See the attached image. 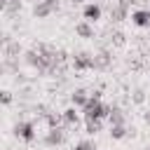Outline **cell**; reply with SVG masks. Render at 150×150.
<instances>
[{"mask_svg": "<svg viewBox=\"0 0 150 150\" xmlns=\"http://www.w3.org/2000/svg\"><path fill=\"white\" fill-rule=\"evenodd\" d=\"M75 33L80 35V38H94V26L89 23V21H80V23H75Z\"/></svg>", "mask_w": 150, "mask_h": 150, "instance_id": "obj_12", "label": "cell"}, {"mask_svg": "<svg viewBox=\"0 0 150 150\" xmlns=\"http://www.w3.org/2000/svg\"><path fill=\"white\" fill-rule=\"evenodd\" d=\"M9 2H12V0H0V7H2V9H5V7H7V5H9Z\"/></svg>", "mask_w": 150, "mask_h": 150, "instance_id": "obj_25", "label": "cell"}, {"mask_svg": "<svg viewBox=\"0 0 150 150\" xmlns=\"http://www.w3.org/2000/svg\"><path fill=\"white\" fill-rule=\"evenodd\" d=\"M73 68L75 73H84V70H94V56L89 52H80L73 56Z\"/></svg>", "mask_w": 150, "mask_h": 150, "instance_id": "obj_3", "label": "cell"}, {"mask_svg": "<svg viewBox=\"0 0 150 150\" xmlns=\"http://www.w3.org/2000/svg\"><path fill=\"white\" fill-rule=\"evenodd\" d=\"M101 14H103V9H101V5H98V2H89V5H84V7H82V16H84V21H89V23L98 21V19H101Z\"/></svg>", "mask_w": 150, "mask_h": 150, "instance_id": "obj_5", "label": "cell"}, {"mask_svg": "<svg viewBox=\"0 0 150 150\" xmlns=\"http://www.w3.org/2000/svg\"><path fill=\"white\" fill-rule=\"evenodd\" d=\"M63 141H66V127L47 129V134H45V145H49V148H56V145H61Z\"/></svg>", "mask_w": 150, "mask_h": 150, "instance_id": "obj_4", "label": "cell"}, {"mask_svg": "<svg viewBox=\"0 0 150 150\" xmlns=\"http://www.w3.org/2000/svg\"><path fill=\"white\" fill-rule=\"evenodd\" d=\"M101 127H103V122H101V120H84V129H87V134H89V136L98 134V131H101Z\"/></svg>", "mask_w": 150, "mask_h": 150, "instance_id": "obj_16", "label": "cell"}, {"mask_svg": "<svg viewBox=\"0 0 150 150\" xmlns=\"http://www.w3.org/2000/svg\"><path fill=\"white\" fill-rule=\"evenodd\" d=\"M70 2H73V5H80V2H82V0H70Z\"/></svg>", "mask_w": 150, "mask_h": 150, "instance_id": "obj_26", "label": "cell"}, {"mask_svg": "<svg viewBox=\"0 0 150 150\" xmlns=\"http://www.w3.org/2000/svg\"><path fill=\"white\" fill-rule=\"evenodd\" d=\"M14 136L26 141V143H33L35 141V124L33 122H16L14 124Z\"/></svg>", "mask_w": 150, "mask_h": 150, "instance_id": "obj_2", "label": "cell"}, {"mask_svg": "<svg viewBox=\"0 0 150 150\" xmlns=\"http://www.w3.org/2000/svg\"><path fill=\"white\" fill-rule=\"evenodd\" d=\"M112 42H115L117 47H120V45H124V35H122V33H112Z\"/></svg>", "mask_w": 150, "mask_h": 150, "instance_id": "obj_21", "label": "cell"}, {"mask_svg": "<svg viewBox=\"0 0 150 150\" xmlns=\"http://www.w3.org/2000/svg\"><path fill=\"white\" fill-rule=\"evenodd\" d=\"M143 120H145V124H150V110H145V112H143Z\"/></svg>", "mask_w": 150, "mask_h": 150, "instance_id": "obj_24", "label": "cell"}, {"mask_svg": "<svg viewBox=\"0 0 150 150\" xmlns=\"http://www.w3.org/2000/svg\"><path fill=\"white\" fill-rule=\"evenodd\" d=\"M61 117H63V127H66V129H75V127L80 124V115H77V108H75V105L66 108V110L61 112Z\"/></svg>", "mask_w": 150, "mask_h": 150, "instance_id": "obj_6", "label": "cell"}, {"mask_svg": "<svg viewBox=\"0 0 150 150\" xmlns=\"http://www.w3.org/2000/svg\"><path fill=\"white\" fill-rule=\"evenodd\" d=\"M127 136H129L127 124H115V127H110V138H112V141H122V138H127Z\"/></svg>", "mask_w": 150, "mask_h": 150, "instance_id": "obj_13", "label": "cell"}, {"mask_svg": "<svg viewBox=\"0 0 150 150\" xmlns=\"http://www.w3.org/2000/svg\"><path fill=\"white\" fill-rule=\"evenodd\" d=\"M2 12H5V14H7L9 19H12L14 14H19V12H21V0H12V2H9V5H7V7L2 9Z\"/></svg>", "mask_w": 150, "mask_h": 150, "instance_id": "obj_17", "label": "cell"}, {"mask_svg": "<svg viewBox=\"0 0 150 150\" xmlns=\"http://www.w3.org/2000/svg\"><path fill=\"white\" fill-rule=\"evenodd\" d=\"M19 54H21V45L16 40H12V42L5 45V59H16Z\"/></svg>", "mask_w": 150, "mask_h": 150, "instance_id": "obj_14", "label": "cell"}, {"mask_svg": "<svg viewBox=\"0 0 150 150\" xmlns=\"http://www.w3.org/2000/svg\"><path fill=\"white\" fill-rule=\"evenodd\" d=\"M143 101H145V91H143L141 87H138V89H134V94H131V103H138V105H141Z\"/></svg>", "mask_w": 150, "mask_h": 150, "instance_id": "obj_19", "label": "cell"}, {"mask_svg": "<svg viewBox=\"0 0 150 150\" xmlns=\"http://www.w3.org/2000/svg\"><path fill=\"white\" fill-rule=\"evenodd\" d=\"M110 66V52H98L96 56H94V70H105Z\"/></svg>", "mask_w": 150, "mask_h": 150, "instance_id": "obj_11", "label": "cell"}, {"mask_svg": "<svg viewBox=\"0 0 150 150\" xmlns=\"http://www.w3.org/2000/svg\"><path fill=\"white\" fill-rule=\"evenodd\" d=\"M127 12H129V9H124V7H120V5H112V7H110V19H112L115 23H120V21L127 19Z\"/></svg>", "mask_w": 150, "mask_h": 150, "instance_id": "obj_15", "label": "cell"}, {"mask_svg": "<svg viewBox=\"0 0 150 150\" xmlns=\"http://www.w3.org/2000/svg\"><path fill=\"white\" fill-rule=\"evenodd\" d=\"M82 112H84V120H103V117L110 115V105L103 103L101 98H91L89 96V103L82 108Z\"/></svg>", "mask_w": 150, "mask_h": 150, "instance_id": "obj_1", "label": "cell"}, {"mask_svg": "<svg viewBox=\"0 0 150 150\" xmlns=\"http://www.w3.org/2000/svg\"><path fill=\"white\" fill-rule=\"evenodd\" d=\"M70 103H73L75 108H84V105L89 103V94H87L84 89H75V91L70 94Z\"/></svg>", "mask_w": 150, "mask_h": 150, "instance_id": "obj_9", "label": "cell"}, {"mask_svg": "<svg viewBox=\"0 0 150 150\" xmlns=\"http://www.w3.org/2000/svg\"><path fill=\"white\" fill-rule=\"evenodd\" d=\"M73 150H98V148L94 145V141H87V138H84V141L75 143V148H73Z\"/></svg>", "mask_w": 150, "mask_h": 150, "instance_id": "obj_18", "label": "cell"}, {"mask_svg": "<svg viewBox=\"0 0 150 150\" xmlns=\"http://www.w3.org/2000/svg\"><path fill=\"white\" fill-rule=\"evenodd\" d=\"M134 2H136V0H117V5H120V7H124V9H129Z\"/></svg>", "mask_w": 150, "mask_h": 150, "instance_id": "obj_22", "label": "cell"}, {"mask_svg": "<svg viewBox=\"0 0 150 150\" xmlns=\"http://www.w3.org/2000/svg\"><path fill=\"white\" fill-rule=\"evenodd\" d=\"M0 101H2V105H9V103H12V91H9V89H5V91H2V96H0Z\"/></svg>", "mask_w": 150, "mask_h": 150, "instance_id": "obj_20", "label": "cell"}, {"mask_svg": "<svg viewBox=\"0 0 150 150\" xmlns=\"http://www.w3.org/2000/svg\"><path fill=\"white\" fill-rule=\"evenodd\" d=\"M45 2H47V5H52L54 9H59V0H45Z\"/></svg>", "mask_w": 150, "mask_h": 150, "instance_id": "obj_23", "label": "cell"}, {"mask_svg": "<svg viewBox=\"0 0 150 150\" xmlns=\"http://www.w3.org/2000/svg\"><path fill=\"white\" fill-rule=\"evenodd\" d=\"M131 23L138 28H150V9H136L131 14Z\"/></svg>", "mask_w": 150, "mask_h": 150, "instance_id": "obj_7", "label": "cell"}, {"mask_svg": "<svg viewBox=\"0 0 150 150\" xmlns=\"http://www.w3.org/2000/svg\"><path fill=\"white\" fill-rule=\"evenodd\" d=\"M108 122H110V127H115V124H127L124 110H122V108H117V105H110V115H108Z\"/></svg>", "mask_w": 150, "mask_h": 150, "instance_id": "obj_10", "label": "cell"}, {"mask_svg": "<svg viewBox=\"0 0 150 150\" xmlns=\"http://www.w3.org/2000/svg\"><path fill=\"white\" fill-rule=\"evenodd\" d=\"M56 9L52 7V5H47L45 0H38L35 2V7H33V14H35V19H47V16H52Z\"/></svg>", "mask_w": 150, "mask_h": 150, "instance_id": "obj_8", "label": "cell"}]
</instances>
